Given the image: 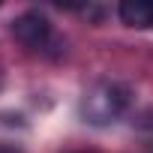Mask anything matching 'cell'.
Listing matches in <instances>:
<instances>
[{
    "instance_id": "6da1fadb",
    "label": "cell",
    "mask_w": 153,
    "mask_h": 153,
    "mask_svg": "<svg viewBox=\"0 0 153 153\" xmlns=\"http://www.w3.org/2000/svg\"><path fill=\"white\" fill-rule=\"evenodd\" d=\"M129 102H132V90L126 84H120V81L105 78V81H96V84H90L84 90V96H81V114L93 126H108V123H114V120L123 117V111L129 108Z\"/></svg>"
},
{
    "instance_id": "277c9868",
    "label": "cell",
    "mask_w": 153,
    "mask_h": 153,
    "mask_svg": "<svg viewBox=\"0 0 153 153\" xmlns=\"http://www.w3.org/2000/svg\"><path fill=\"white\" fill-rule=\"evenodd\" d=\"M0 153H21V150H15V147H0Z\"/></svg>"
},
{
    "instance_id": "7a4b0ae2",
    "label": "cell",
    "mask_w": 153,
    "mask_h": 153,
    "mask_svg": "<svg viewBox=\"0 0 153 153\" xmlns=\"http://www.w3.org/2000/svg\"><path fill=\"white\" fill-rule=\"evenodd\" d=\"M12 36L30 48V51H39V54H60L63 51V39L54 33V24L39 12V9H27L21 12L15 21H12Z\"/></svg>"
},
{
    "instance_id": "3957f363",
    "label": "cell",
    "mask_w": 153,
    "mask_h": 153,
    "mask_svg": "<svg viewBox=\"0 0 153 153\" xmlns=\"http://www.w3.org/2000/svg\"><path fill=\"white\" fill-rule=\"evenodd\" d=\"M117 15L126 27H153V0H123Z\"/></svg>"
}]
</instances>
